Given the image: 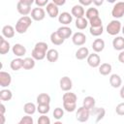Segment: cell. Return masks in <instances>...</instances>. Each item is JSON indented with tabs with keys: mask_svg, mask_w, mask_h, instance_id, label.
I'll use <instances>...</instances> for the list:
<instances>
[{
	"mask_svg": "<svg viewBox=\"0 0 124 124\" xmlns=\"http://www.w3.org/2000/svg\"><path fill=\"white\" fill-rule=\"evenodd\" d=\"M58 58H59V53H58V51L56 49L50 48V49L47 50V52H46V59H47L48 62H51V63L56 62L58 60Z\"/></svg>",
	"mask_w": 124,
	"mask_h": 124,
	"instance_id": "484cf974",
	"label": "cell"
},
{
	"mask_svg": "<svg viewBox=\"0 0 124 124\" xmlns=\"http://www.w3.org/2000/svg\"><path fill=\"white\" fill-rule=\"evenodd\" d=\"M38 124H50V119L46 114H43L38 118Z\"/></svg>",
	"mask_w": 124,
	"mask_h": 124,
	"instance_id": "b9f144b4",
	"label": "cell"
},
{
	"mask_svg": "<svg viewBox=\"0 0 124 124\" xmlns=\"http://www.w3.org/2000/svg\"><path fill=\"white\" fill-rule=\"evenodd\" d=\"M90 113H92L93 115L96 116V122H99L100 120H102L106 114V110L104 108H94L90 110Z\"/></svg>",
	"mask_w": 124,
	"mask_h": 124,
	"instance_id": "7402d4cb",
	"label": "cell"
},
{
	"mask_svg": "<svg viewBox=\"0 0 124 124\" xmlns=\"http://www.w3.org/2000/svg\"><path fill=\"white\" fill-rule=\"evenodd\" d=\"M72 42L75 46H81L85 44L86 42V36L85 34H83L82 32H76L73 36H72Z\"/></svg>",
	"mask_w": 124,
	"mask_h": 124,
	"instance_id": "ba28073f",
	"label": "cell"
},
{
	"mask_svg": "<svg viewBox=\"0 0 124 124\" xmlns=\"http://www.w3.org/2000/svg\"><path fill=\"white\" fill-rule=\"evenodd\" d=\"M33 3H35L33 0H19L16 4V10L22 16H28L31 14V6Z\"/></svg>",
	"mask_w": 124,
	"mask_h": 124,
	"instance_id": "3957f363",
	"label": "cell"
},
{
	"mask_svg": "<svg viewBox=\"0 0 124 124\" xmlns=\"http://www.w3.org/2000/svg\"><path fill=\"white\" fill-rule=\"evenodd\" d=\"M59 85H60L61 90H63L65 92H68V91H71V89L73 87V81L69 77L65 76V77H62L60 78Z\"/></svg>",
	"mask_w": 124,
	"mask_h": 124,
	"instance_id": "30bf717a",
	"label": "cell"
},
{
	"mask_svg": "<svg viewBox=\"0 0 124 124\" xmlns=\"http://www.w3.org/2000/svg\"><path fill=\"white\" fill-rule=\"evenodd\" d=\"M89 32H90V34H91L92 36L98 37V36H100V35L103 34V32H104V27H103V25H102V26H98V27H91V26H90Z\"/></svg>",
	"mask_w": 124,
	"mask_h": 124,
	"instance_id": "d590c367",
	"label": "cell"
},
{
	"mask_svg": "<svg viewBox=\"0 0 124 124\" xmlns=\"http://www.w3.org/2000/svg\"><path fill=\"white\" fill-rule=\"evenodd\" d=\"M1 117V123L0 124H5V114H0Z\"/></svg>",
	"mask_w": 124,
	"mask_h": 124,
	"instance_id": "816d5d0a",
	"label": "cell"
},
{
	"mask_svg": "<svg viewBox=\"0 0 124 124\" xmlns=\"http://www.w3.org/2000/svg\"><path fill=\"white\" fill-rule=\"evenodd\" d=\"M57 7H59V6H63L65 3H66V0H53L52 1Z\"/></svg>",
	"mask_w": 124,
	"mask_h": 124,
	"instance_id": "bcb514c9",
	"label": "cell"
},
{
	"mask_svg": "<svg viewBox=\"0 0 124 124\" xmlns=\"http://www.w3.org/2000/svg\"><path fill=\"white\" fill-rule=\"evenodd\" d=\"M111 16L114 18H120L124 16V2L119 1L114 4L111 10Z\"/></svg>",
	"mask_w": 124,
	"mask_h": 124,
	"instance_id": "8992f818",
	"label": "cell"
},
{
	"mask_svg": "<svg viewBox=\"0 0 124 124\" xmlns=\"http://www.w3.org/2000/svg\"><path fill=\"white\" fill-rule=\"evenodd\" d=\"M48 50V46L45 42H38L34 48L32 49L31 56L35 60H43L45 57H46V52Z\"/></svg>",
	"mask_w": 124,
	"mask_h": 124,
	"instance_id": "6da1fadb",
	"label": "cell"
},
{
	"mask_svg": "<svg viewBox=\"0 0 124 124\" xmlns=\"http://www.w3.org/2000/svg\"><path fill=\"white\" fill-rule=\"evenodd\" d=\"M79 5H81L82 7L83 6H89L93 3V0H79Z\"/></svg>",
	"mask_w": 124,
	"mask_h": 124,
	"instance_id": "f6af8a7d",
	"label": "cell"
},
{
	"mask_svg": "<svg viewBox=\"0 0 124 124\" xmlns=\"http://www.w3.org/2000/svg\"><path fill=\"white\" fill-rule=\"evenodd\" d=\"M90 110L83 108V107H80L78 108L77 112H76V118L78 122H86L89 117H90Z\"/></svg>",
	"mask_w": 124,
	"mask_h": 124,
	"instance_id": "5b68a950",
	"label": "cell"
},
{
	"mask_svg": "<svg viewBox=\"0 0 124 124\" xmlns=\"http://www.w3.org/2000/svg\"><path fill=\"white\" fill-rule=\"evenodd\" d=\"M12 82V76L5 72V71H1L0 72V86L5 88L8 87Z\"/></svg>",
	"mask_w": 124,
	"mask_h": 124,
	"instance_id": "8fae6325",
	"label": "cell"
},
{
	"mask_svg": "<svg viewBox=\"0 0 124 124\" xmlns=\"http://www.w3.org/2000/svg\"><path fill=\"white\" fill-rule=\"evenodd\" d=\"M5 111H6V108H5L4 104H1L0 105V114H5Z\"/></svg>",
	"mask_w": 124,
	"mask_h": 124,
	"instance_id": "681fc988",
	"label": "cell"
},
{
	"mask_svg": "<svg viewBox=\"0 0 124 124\" xmlns=\"http://www.w3.org/2000/svg\"><path fill=\"white\" fill-rule=\"evenodd\" d=\"M97 16H99V11L97 8H88L85 12V18L87 20H90Z\"/></svg>",
	"mask_w": 124,
	"mask_h": 124,
	"instance_id": "d6a6232c",
	"label": "cell"
},
{
	"mask_svg": "<svg viewBox=\"0 0 124 124\" xmlns=\"http://www.w3.org/2000/svg\"><path fill=\"white\" fill-rule=\"evenodd\" d=\"M92 48H93L94 52H96V53L102 52L105 48V41L103 39L94 40V42L92 43Z\"/></svg>",
	"mask_w": 124,
	"mask_h": 124,
	"instance_id": "ac0fdd59",
	"label": "cell"
},
{
	"mask_svg": "<svg viewBox=\"0 0 124 124\" xmlns=\"http://www.w3.org/2000/svg\"><path fill=\"white\" fill-rule=\"evenodd\" d=\"M53 124H63V123H62L61 121H59V120H57V121H56V122H54Z\"/></svg>",
	"mask_w": 124,
	"mask_h": 124,
	"instance_id": "f5cc1de1",
	"label": "cell"
},
{
	"mask_svg": "<svg viewBox=\"0 0 124 124\" xmlns=\"http://www.w3.org/2000/svg\"><path fill=\"white\" fill-rule=\"evenodd\" d=\"M86 59H87V64L92 68H97L101 65V57L96 52L90 53Z\"/></svg>",
	"mask_w": 124,
	"mask_h": 124,
	"instance_id": "9c48e42d",
	"label": "cell"
},
{
	"mask_svg": "<svg viewBox=\"0 0 124 124\" xmlns=\"http://www.w3.org/2000/svg\"><path fill=\"white\" fill-rule=\"evenodd\" d=\"M12 51L13 53L16 56V57H19L21 58L25 53H26V48L23 45L21 44H15L12 47Z\"/></svg>",
	"mask_w": 124,
	"mask_h": 124,
	"instance_id": "4fadbf2b",
	"label": "cell"
},
{
	"mask_svg": "<svg viewBox=\"0 0 124 124\" xmlns=\"http://www.w3.org/2000/svg\"><path fill=\"white\" fill-rule=\"evenodd\" d=\"M95 104H96L95 99L92 96H87L82 101V107L87 108V109H89V110H91L92 108H95Z\"/></svg>",
	"mask_w": 124,
	"mask_h": 124,
	"instance_id": "cb8c5ba5",
	"label": "cell"
},
{
	"mask_svg": "<svg viewBox=\"0 0 124 124\" xmlns=\"http://www.w3.org/2000/svg\"><path fill=\"white\" fill-rule=\"evenodd\" d=\"M119 94H120V97H121L122 99H124V85L121 86V89H120Z\"/></svg>",
	"mask_w": 124,
	"mask_h": 124,
	"instance_id": "f907efd6",
	"label": "cell"
},
{
	"mask_svg": "<svg viewBox=\"0 0 124 124\" xmlns=\"http://www.w3.org/2000/svg\"><path fill=\"white\" fill-rule=\"evenodd\" d=\"M72 20H73V16L68 12H63L58 16V21L62 23L64 26H67L68 24H70Z\"/></svg>",
	"mask_w": 124,
	"mask_h": 124,
	"instance_id": "5bb4252c",
	"label": "cell"
},
{
	"mask_svg": "<svg viewBox=\"0 0 124 124\" xmlns=\"http://www.w3.org/2000/svg\"><path fill=\"white\" fill-rule=\"evenodd\" d=\"M118 60H119V62H121V63L124 64V50H122V51L119 52V54H118Z\"/></svg>",
	"mask_w": 124,
	"mask_h": 124,
	"instance_id": "7dc6e473",
	"label": "cell"
},
{
	"mask_svg": "<svg viewBox=\"0 0 124 124\" xmlns=\"http://www.w3.org/2000/svg\"><path fill=\"white\" fill-rule=\"evenodd\" d=\"M88 20L85 18V17H80V18H77L76 19V22H75V25L78 29L79 30H83L87 27L88 25Z\"/></svg>",
	"mask_w": 124,
	"mask_h": 124,
	"instance_id": "836d02e7",
	"label": "cell"
},
{
	"mask_svg": "<svg viewBox=\"0 0 124 124\" xmlns=\"http://www.w3.org/2000/svg\"><path fill=\"white\" fill-rule=\"evenodd\" d=\"M35 67V59L32 57H26L23 59V69L31 70Z\"/></svg>",
	"mask_w": 124,
	"mask_h": 124,
	"instance_id": "e575fe53",
	"label": "cell"
},
{
	"mask_svg": "<svg viewBox=\"0 0 124 124\" xmlns=\"http://www.w3.org/2000/svg\"><path fill=\"white\" fill-rule=\"evenodd\" d=\"M89 24L91 27H98V26H102L103 25V22H102V19L100 16H97L95 18H92L90 20H88Z\"/></svg>",
	"mask_w": 124,
	"mask_h": 124,
	"instance_id": "f35d334b",
	"label": "cell"
},
{
	"mask_svg": "<svg viewBox=\"0 0 124 124\" xmlns=\"http://www.w3.org/2000/svg\"><path fill=\"white\" fill-rule=\"evenodd\" d=\"M121 32L123 33V35H124V26H122V29H121Z\"/></svg>",
	"mask_w": 124,
	"mask_h": 124,
	"instance_id": "db71d44e",
	"label": "cell"
},
{
	"mask_svg": "<svg viewBox=\"0 0 124 124\" xmlns=\"http://www.w3.org/2000/svg\"><path fill=\"white\" fill-rule=\"evenodd\" d=\"M10 67L13 71H18L19 69L23 68V59L19 58V57L13 59L10 63Z\"/></svg>",
	"mask_w": 124,
	"mask_h": 124,
	"instance_id": "d4e9b609",
	"label": "cell"
},
{
	"mask_svg": "<svg viewBox=\"0 0 124 124\" xmlns=\"http://www.w3.org/2000/svg\"><path fill=\"white\" fill-rule=\"evenodd\" d=\"M104 3L103 0H93V4L96 6V7H99V6H102Z\"/></svg>",
	"mask_w": 124,
	"mask_h": 124,
	"instance_id": "c3c4849f",
	"label": "cell"
},
{
	"mask_svg": "<svg viewBox=\"0 0 124 124\" xmlns=\"http://www.w3.org/2000/svg\"><path fill=\"white\" fill-rule=\"evenodd\" d=\"M111 70H112V67L109 63H103L99 66V73L102 75V76H108L111 73Z\"/></svg>",
	"mask_w": 124,
	"mask_h": 124,
	"instance_id": "f546056e",
	"label": "cell"
},
{
	"mask_svg": "<svg viewBox=\"0 0 124 124\" xmlns=\"http://www.w3.org/2000/svg\"><path fill=\"white\" fill-rule=\"evenodd\" d=\"M89 54H90V53H89L88 48H87L86 46H81V47H79V48L76 51V55H75V56H76V58H77L78 60H83V59L87 58Z\"/></svg>",
	"mask_w": 124,
	"mask_h": 124,
	"instance_id": "44dd1931",
	"label": "cell"
},
{
	"mask_svg": "<svg viewBox=\"0 0 124 124\" xmlns=\"http://www.w3.org/2000/svg\"><path fill=\"white\" fill-rule=\"evenodd\" d=\"M57 33L59 34V36L61 38H63L64 40L70 38L73 34V30L69 27V26H60L57 29Z\"/></svg>",
	"mask_w": 124,
	"mask_h": 124,
	"instance_id": "2e32d148",
	"label": "cell"
},
{
	"mask_svg": "<svg viewBox=\"0 0 124 124\" xmlns=\"http://www.w3.org/2000/svg\"><path fill=\"white\" fill-rule=\"evenodd\" d=\"M63 108L68 112H73L77 108V103H63Z\"/></svg>",
	"mask_w": 124,
	"mask_h": 124,
	"instance_id": "8d00e7d4",
	"label": "cell"
},
{
	"mask_svg": "<svg viewBox=\"0 0 124 124\" xmlns=\"http://www.w3.org/2000/svg\"><path fill=\"white\" fill-rule=\"evenodd\" d=\"M23 110H24V112L26 113V115H32V114H34L35 111L37 110V107L35 106L34 103L28 102V103L24 104V106H23Z\"/></svg>",
	"mask_w": 124,
	"mask_h": 124,
	"instance_id": "4dcf8cb0",
	"label": "cell"
},
{
	"mask_svg": "<svg viewBox=\"0 0 124 124\" xmlns=\"http://www.w3.org/2000/svg\"><path fill=\"white\" fill-rule=\"evenodd\" d=\"M46 16V12L43 8H39V7H36V8H33L32 11H31V18L33 20H36V21H41L45 18Z\"/></svg>",
	"mask_w": 124,
	"mask_h": 124,
	"instance_id": "52a82bcc",
	"label": "cell"
},
{
	"mask_svg": "<svg viewBox=\"0 0 124 124\" xmlns=\"http://www.w3.org/2000/svg\"><path fill=\"white\" fill-rule=\"evenodd\" d=\"M115 111L118 115H124V102L123 103H120L116 106L115 108Z\"/></svg>",
	"mask_w": 124,
	"mask_h": 124,
	"instance_id": "7bdbcfd3",
	"label": "cell"
},
{
	"mask_svg": "<svg viewBox=\"0 0 124 124\" xmlns=\"http://www.w3.org/2000/svg\"><path fill=\"white\" fill-rule=\"evenodd\" d=\"M48 3H49L48 0H36V1H35L36 6L39 7V8H43V7L46 6Z\"/></svg>",
	"mask_w": 124,
	"mask_h": 124,
	"instance_id": "ee69618b",
	"label": "cell"
},
{
	"mask_svg": "<svg viewBox=\"0 0 124 124\" xmlns=\"http://www.w3.org/2000/svg\"><path fill=\"white\" fill-rule=\"evenodd\" d=\"M109 84L111 85V87L113 88H118L121 86L122 84V79H121V77L117 74H112L110 77H109Z\"/></svg>",
	"mask_w": 124,
	"mask_h": 124,
	"instance_id": "ffe728a7",
	"label": "cell"
},
{
	"mask_svg": "<svg viewBox=\"0 0 124 124\" xmlns=\"http://www.w3.org/2000/svg\"><path fill=\"white\" fill-rule=\"evenodd\" d=\"M33 123H34V120H33L32 116H30V115H25V116H23V117L18 121L17 124H33Z\"/></svg>",
	"mask_w": 124,
	"mask_h": 124,
	"instance_id": "60d3db41",
	"label": "cell"
},
{
	"mask_svg": "<svg viewBox=\"0 0 124 124\" xmlns=\"http://www.w3.org/2000/svg\"><path fill=\"white\" fill-rule=\"evenodd\" d=\"M15 33H16V29L12 25H5L2 28V35H3V37H5L7 39L14 38Z\"/></svg>",
	"mask_w": 124,
	"mask_h": 124,
	"instance_id": "d6986e66",
	"label": "cell"
},
{
	"mask_svg": "<svg viewBox=\"0 0 124 124\" xmlns=\"http://www.w3.org/2000/svg\"><path fill=\"white\" fill-rule=\"evenodd\" d=\"M85 14V11H84V8L81 6V5H75L72 10H71V15L77 18H80V17H83Z\"/></svg>",
	"mask_w": 124,
	"mask_h": 124,
	"instance_id": "9a60e30c",
	"label": "cell"
},
{
	"mask_svg": "<svg viewBox=\"0 0 124 124\" xmlns=\"http://www.w3.org/2000/svg\"><path fill=\"white\" fill-rule=\"evenodd\" d=\"M62 99H63V103H77L78 97L75 93H73L71 91H68V92L64 93Z\"/></svg>",
	"mask_w": 124,
	"mask_h": 124,
	"instance_id": "83f0119b",
	"label": "cell"
},
{
	"mask_svg": "<svg viewBox=\"0 0 124 124\" xmlns=\"http://www.w3.org/2000/svg\"><path fill=\"white\" fill-rule=\"evenodd\" d=\"M50 109V107L49 105H38L37 106V110L39 113H41L42 115L43 114H46Z\"/></svg>",
	"mask_w": 124,
	"mask_h": 124,
	"instance_id": "74e56055",
	"label": "cell"
},
{
	"mask_svg": "<svg viewBox=\"0 0 124 124\" xmlns=\"http://www.w3.org/2000/svg\"><path fill=\"white\" fill-rule=\"evenodd\" d=\"M52 114H53V117H54L55 119L60 120V119L63 117V115H64V110H63V108H54Z\"/></svg>",
	"mask_w": 124,
	"mask_h": 124,
	"instance_id": "ab89813d",
	"label": "cell"
},
{
	"mask_svg": "<svg viewBox=\"0 0 124 124\" xmlns=\"http://www.w3.org/2000/svg\"><path fill=\"white\" fill-rule=\"evenodd\" d=\"M112 46L115 50H124V37L117 36L112 40Z\"/></svg>",
	"mask_w": 124,
	"mask_h": 124,
	"instance_id": "e0dca14e",
	"label": "cell"
},
{
	"mask_svg": "<svg viewBox=\"0 0 124 124\" xmlns=\"http://www.w3.org/2000/svg\"><path fill=\"white\" fill-rule=\"evenodd\" d=\"M32 24V18L28 16H21L16 23V32L18 34H24Z\"/></svg>",
	"mask_w": 124,
	"mask_h": 124,
	"instance_id": "7a4b0ae2",
	"label": "cell"
},
{
	"mask_svg": "<svg viewBox=\"0 0 124 124\" xmlns=\"http://www.w3.org/2000/svg\"><path fill=\"white\" fill-rule=\"evenodd\" d=\"M11 45L10 43L4 39L3 36L0 37V54H6L10 51Z\"/></svg>",
	"mask_w": 124,
	"mask_h": 124,
	"instance_id": "603a6c76",
	"label": "cell"
},
{
	"mask_svg": "<svg viewBox=\"0 0 124 124\" xmlns=\"http://www.w3.org/2000/svg\"><path fill=\"white\" fill-rule=\"evenodd\" d=\"M50 42L53 45H55V46H61L65 42V40L59 36V34L57 33V31H55V32H52L50 34Z\"/></svg>",
	"mask_w": 124,
	"mask_h": 124,
	"instance_id": "f1b7e54d",
	"label": "cell"
},
{
	"mask_svg": "<svg viewBox=\"0 0 124 124\" xmlns=\"http://www.w3.org/2000/svg\"><path fill=\"white\" fill-rule=\"evenodd\" d=\"M13 98V93L10 89H2L0 91V100L2 102H8L12 100Z\"/></svg>",
	"mask_w": 124,
	"mask_h": 124,
	"instance_id": "1f68e13d",
	"label": "cell"
},
{
	"mask_svg": "<svg viewBox=\"0 0 124 124\" xmlns=\"http://www.w3.org/2000/svg\"><path fill=\"white\" fill-rule=\"evenodd\" d=\"M37 103L38 105H49L50 103V96L46 93H41L37 96Z\"/></svg>",
	"mask_w": 124,
	"mask_h": 124,
	"instance_id": "4316f807",
	"label": "cell"
},
{
	"mask_svg": "<svg viewBox=\"0 0 124 124\" xmlns=\"http://www.w3.org/2000/svg\"><path fill=\"white\" fill-rule=\"evenodd\" d=\"M46 13L51 18H55L56 16H58L59 15V9L53 2H49L46 5Z\"/></svg>",
	"mask_w": 124,
	"mask_h": 124,
	"instance_id": "7c38bea8",
	"label": "cell"
},
{
	"mask_svg": "<svg viewBox=\"0 0 124 124\" xmlns=\"http://www.w3.org/2000/svg\"><path fill=\"white\" fill-rule=\"evenodd\" d=\"M122 29L121 26V22L117 19H113L111 20L108 25H107V32L108 34L111 35V36H115L117 35Z\"/></svg>",
	"mask_w": 124,
	"mask_h": 124,
	"instance_id": "277c9868",
	"label": "cell"
}]
</instances>
